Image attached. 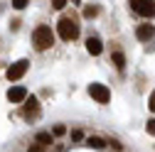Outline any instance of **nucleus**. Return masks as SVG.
<instances>
[{
	"mask_svg": "<svg viewBox=\"0 0 155 152\" xmlns=\"http://www.w3.org/2000/svg\"><path fill=\"white\" fill-rule=\"evenodd\" d=\"M32 42H35V47L40 49V52L49 49V47L54 44V34H52V27H47V25H40V27L35 30V34H32Z\"/></svg>",
	"mask_w": 155,
	"mask_h": 152,
	"instance_id": "obj_1",
	"label": "nucleus"
},
{
	"mask_svg": "<svg viewBox=\"0 0 155 152\" xmlns=\"http://www.w3.org/2000/svg\"><path fill=\"white\" fill-rule=\"evenodd\" d=\"M57 32H59V37H62L64 42H71V40L79 37V25H76L71 17H62L59 25H57Z\"/></svg>",
	"mask_w": 155,
	"mask_h": 152,
	"instance_id": "obj_2",
	"label": "nucleus"
},
{
	"mask_svg": "<svg viewBox=\"0 0 155 152\" xmlns=\"http://www.w3.org/2000/svg\"><path fill=\"white\" fill-rule=\"evenodd\" d=\"M89 93H91V98L96 103H108L111 101V91L104 86V84H91L89 86Z\"/></svg>",
	"mask_w": 155,
	"mask_h": 152,
	"instance_id": "obj_3",
	"label": "nucleus"
},
{
	"mask_svg": "<svg viewBox=\"0 0 155 152\" xmlns=\"http://www.w3.org/2000/svg\"><path fill=\"white\" fill-rule=\"evenodd\" d=\"M130 8L138 15H143V17H153L155 15V3L153 0H130Z\"/></svg>",
	"mask_w": 155,
	"mask_h": 152,
	"instance_id": "obj_4",
	"label": "nucleus"
},
{
	"mask_svg": "<svg viewBox=\"0 0 155 152\" xmlns=\"http://www.w3.org/2000/svg\"><path fill=\"white\" fill-rule=\"evenodd\" d=\"M27 66H30V62L27 59H20V62H15L12 66H8V79L10 81H17V79H22V76H25V71H27Z\"/></svg>",
	"mask_w": 155,
	"mask_h": 152,
	"instance_id": "obj_5",
	"label": "nucleus"
},
{
	"mask_svg": "<svg viewBox=\"0 0 155 152\" xmlns=\"http://www.w3.org/2000/svg\"><path fill=\"white\" fill-rule=\"evenodd\" d=\"M8 101H10V103H22V101H27V88L12 86V88L8 91Z\"/></svg>",
	"mask_w": 155,
	"mask_h": 152,
	"instance_id": "obj_6",
	"label": "nucleus"
},
{
	"mask_svg": "<svg viewBox=\"0 0 155 152\" xmlns=\"http://www.w3.org/2000/svg\"><path fill=\"white\" fill-rule=\"evenodd\" d=\"M86 49H89L91 56H99L104 52V44H101V40H96V37H89L86 40Z\"/></svg>",
	"mask_w": 155,
	"mask_h": 152,
	"instance_id": "obj_7",
	"label": "nucleus"
},
{
	"mask_svg": "<svg viewBox=\"0 0 155 152\" xmlns=\"http://www.w3.org/2000/svg\"><path fill=\"white\" fill-rule=\"evenodd\" d=\"M153 34H155V27H153V25H140L138 30H135V37H138L140 42H148Z\"/></svg>",
	"mask_w": 155,
	"mask_h": 152,
	"instance_id": "obj_8",
	"label": "nucleus"
},
{
	"mask_svg": "<svg viewBox=\"0 0 155 152\" xmlns=\"http://www.w3.org/2000/svg\"><path fill=\"white\" fill-rule=\"evenodd\" d=\"M37 110H40V106H37V98H27V106H25V118L37 116Z\"/></svg>",
	"mask_w": 155,
	"mask_h": 152,
	"instance_id": "obj_9",
	"label": "nucleus"
},
{
	"mask_svg": "<svg viewBox=\"0 0 155 152\" xmlns=\"http://www.w3.org/2000/svg\"><path fill=\"white\" fill-rule=\"evenodd\" d=\"M111 59H113V64L118 66V69H123V66H126V56H123L121 52H113V56H111Z\"/></svg>",
	"mask_w": 155,
	"mask_h": 152,
	"instance_id": "obj_10",
	"label": "nucleus"
},
{
	"mask_svg": "<svg viewBox=\"0 0 155 152\" xmlns=\"http://www.w3.org/2000/svg\"><path fill=\"white\" fill-rule=\"evenodd\" d=\"M52 142V135H49V132H37V145H49Z\"/></svg>",
	"mask_w": 155,
	"mask_h": 152,
	"instance_id": "obj_11",
	"label": "nucleus"
},
{
	"mask_svg": "<svg viewBox=\"0 0 155 152\" xmlns=\"http://www.w3.org/2000/svg\"><path fill=\"white\" fill-rule=\"evenodd\" d=\"M86 145H89V147H94V150H101V147H104V140H101V138H89V140H86Z\"/></svg>",
	"mask_w": 155,
	"mask_h": 152,
	"instance_id": "obj_12",
	"label": "nucleus"
},
{
	"mask_svg": "<svg viewBox=\"0 0 155 152\" xmlns=\"http://www.w3.org/2000/svg\"><path fill=\"white\" fill-rule=\"evenodd\" d=\"M145 130L150 132V135H155V118H150V120L145 123Z\"/></svg>",
	"mask_w": 155,
	"mask_h": 152,
	"instance_id": "obj_13",
	"label": "nucleus"
},
{
	"mask_svg": "<svg viewBox=\"0 0 155 152\" xmlns=\"http://www.w3.org/2000/svg\"><path fill=\"white\" fill-rule=\"evenodd\" d=\"M12 8H17V10L27 8V0H12Z\"/></svg>",
	"mask_w": 155,
	"mask_h": 152,
	"instance_id": "obj_14",
	"label": "nucleus"
},
{
	"mask_svg": "<svg viewBox=\"0 0 155 152\" xmlns=\"http://www.w3.org/2000/svg\"><path fill=\"white\" fill-rule=\"evenodd\" d=\"M96 12H99V10H96L94 5H89V8L84 10V15H86V17H96Z\"/></svg>",
	"mask_w": 155,
	"mask_h": 152,
	"instance_id": "obj_15",
	"label": "nucleus"
},
{
	"mask_svg": "<svg viewBox=\"0 0 155 152\" xmlns=\"http://www.w3.org/2000/svg\"><path fill=\"white\" fill-rule=\"evenodd\" d=\"M148 108H150V110L155 113V91L150 93V98H148Z\"/></svg>",
	"mask_w": 155,
	"mask_h": 152,
	"instance_id": "obj_16",
	"label": "nucleus"
},
{
	"mask_svg": "<svg viewBox=\"0 0 155 152\" xmlns=\"http://www.w3.org/2000/svg\"><path fill=\"white\" fill-rule=\"evenodd\" d=\"M57 10H62V8H67V0H54V3H52Z\"/></svg>",
	"mask_w": 155,
	"mask_h": 152,
	"instance_id": "obj_17",
	"label": "nucleus"
},
{
	"mask_svg": "<svg viewBox=\"0 0 155 152\" xmlns=\"http://www.w3.org/2000/svg\"><path fill=\"white\" fill-rule=\"evenodd\" d=\"M27 152H42V145H30Z\"/></svg>",
	"mask_w": 155,
	"mask_h": 152,
	"instance_id": "obj_18",
	"label": "nucleus"
},
{
	"mask_svg": "<svg viewBox=\"0 0 155 152\" xmlns=\"http://www.w3.org/2000/svg\"><path fill=\"white\" fill-rule=\"evenodd\" d=\"M54 135H64V125H57L54 128Z\"/></svg>",
	"mask_w": 155,
	"mask_h": 152,
	"instance_id": "obj_19",
	"label": "nucleus"
}]
</instances>
